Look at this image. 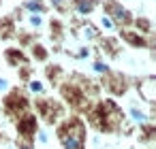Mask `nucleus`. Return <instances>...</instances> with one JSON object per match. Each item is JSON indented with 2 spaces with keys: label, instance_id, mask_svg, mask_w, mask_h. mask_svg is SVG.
I'll use <instances>...</instances> for the list:
<instances>
[{
  "label": "nucleus",
  "instance_id": "nucleus-2",
  "mask_svg": "<svg viewBox=\"0 0 156 149\" xmlns=\"http://www.w3.org/2000/svg\"><path fill=\"white\" fill-rule=\"evenodd\" d=\"M2 87H7V83H5V81H0V90H2Z\"/></svg>",
  "mask_w": 156,
  "mask_h": 149
},
{
  "label": "nucleus",
  "instance_id": "nucleus-1",
  "mask_svg": "<svg viewBox=\"0 0 156 149\" xmlns=\"http://www.w3.org/2000/svg\"><path fill=\"white\" fill-rule=\"evenodd\" d=\"M39 141L45 145V143H47V134H45V132H39Z\"/></svg>",
  "mask_w": 156,
  "mask_h": 149
}]
</instances>
